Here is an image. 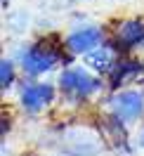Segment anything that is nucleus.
Here are the masks:
<instances>
[{
	"label": "nucleus",
	"instance_id": "3",
	"mask_svg": "<svg viewBox=\"0 0 144 156\" xmlns=\"http://www.w3.org/2000/svg\"><path fill=\"white\" fill-rule=\"evenodd\" d=\"M59 88L64 90L66 95H71V97L85 99V97H90V95H95V92L102 90V80L95 78L83 66H71V69L59 73Z\"/></svg>",
	"mask_w": 144,
	"mask_h": 156
},
{
	"label": "nucleus",
	"instance_id": "6",
	"mask_svg": "<svg viewBox=\"0 0 144 156\" xmlns=\"http://www.w3.org/2000/svg\"><path fill=\"white\" fill-rule=\"evenodd\" d=\"M102 40H104V31L99 26H83V29H76L73 33H68L64 48L71 55H90L99 45H104Z\"/></svg>",
	"mask_w": 144,
	"mask_h": 156
},
{
	"label": "nucleus",
	"instance_id": "5",
	"mask_svg": "<svg viewBox=\"0 0 144 156\" xmlns=\"http://www.w3.org/2000/svg\"><path fill=\"white\" fill-rule=\"evenodd\" d=\"M54 102V88L50 83H24L19 88V104L29 114H38Z\"/></svg>",
	"mask_w": 144,
	"mask_h": 156
},
{
	"label": "nucleus",
	"instance_id": "1",
	"mask_svg": "<svg viewBox=\"0 0 144 156\" xmlns=\"http://www.w3.org/2000/svg\"><path fill=\"white\" fill-rule=\"evenodd\" d=\"M59 59H61V55H59V50L54 45H50V43H33V45L21 50L19 64L29 76H40V73H47L50 69H54V64Z\"/></svg>",
	"mask_w": 144,
	"mask_h": 156
},
{
	"label": "nucleus",
	"instance_id": "7",
	"mask_svg": "<svg viewBox=\"0 0 144 156\" xmlns=\"http://www.w3.org/2000/svg\"><path fill=\"white\" fill-rule=\"evenodd\" d=\"M139 43H144V21L139 19L121 21L118 29H116V48L132 50V48H139Z\"/></svg>",
	"mask_w": 144,
	"mask_h": 156
},
{
	"label": "nucleus",
	"instance_id": "9",
	"mask_svg": "<svg viewBox=\"0 0 144 156\" xmlns=\"http://www.w3.org/2000/svg\"><path fill=\"white\" fill-rule=\"evenodd\" d=\"M139 73H142V64H139V62L118 59V62H116V66L109 71V76H111V88L123 85L125 80H130V78H139Z\"/></svg>",
	"mask_w": 144,
	"mask_h": 156
},
{
	"label": "nucleus",
	"instance_id": "4",
	"mask_svg": "<svg viewBox=\"0 0 144 156\" xmlns=\"http://www.w3.org/2000/svg\"><path fill=\"white\" fill-rule=\"evenodd\" d=\"M111 114L123 123H137L144 116V92L139 90H118L109 99Z\"/></svg>",
	"mask_w": 144,
	"mask_h": 156
},
{
	"label": "nucleus",
	"instance_id": "8",
	"mask_svg": "<svg viewBox=\"0 0 144 156\" xmlns=\"http://www.w3.org/2000/svg\"><path fill=\"white\" fill-rule=\"evenodd\" d=\"M118 52L121 50L116 48V43H104L95 52L87 55V64L95 69V71H111L116 66V62H118Z\"/></svg>",
	"mask_w": 144,
	"mask_h": 156
},
{
	"label": "nucleus",
	"instance_id": "11",
	"mask_svg": "<svg viewBox=\"0 0 144 156\" xmlns=\"http://www.w3.org/2000/svg\"><path fill=\"white\" fill-rule=\"evenodd\" d=\"M139 144L144 147V128H142V133H139Z\"/></svg>",
	"mask_w": 144,
	"mask_h": 156
},
{
	"label": "nucleus",
	"instance_id": "2",
	"mask_svg": "<svg viewBox=\"0 0 144 156\" xmlns=\"http://www.w3.org/2000/svg\"><path fill=\"white\" fill-rule=\"evenodd\" d=\"M59 149L68 156H97L102 151V137L92 130L83 128H68L59 137Z\"/></svg>",
	"mask_w": 144,
	"mask_h": 156
},
{
	"label": "nucleus",
	"instance_id": "10",
	"mask_svg": "<svg viewBox=\"0 0 144 156\" xmlns=\"http://www.w3.org/2000/svg\"><path fill=\"white\" fill-rule=\"evenodd\" d=\"M14 78H17V73H14V62L12 59H2L0 62V85H2V90H7L14 85Z\"/></svg>",
	"mask_w": 144,
	"mask_h": 156
}]
</instances>
